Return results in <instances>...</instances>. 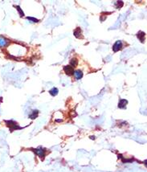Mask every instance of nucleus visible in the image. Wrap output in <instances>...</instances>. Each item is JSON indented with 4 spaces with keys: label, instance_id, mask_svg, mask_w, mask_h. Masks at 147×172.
<instances>
[{
    "label": "nucleus",
    "instance_id": "1",
    "mask_svg": "<svg viewBox=\"0 0 147 172\" xmlns=\"http://www.w3.org/2000/svg\"><path fill=\"white\" fill-rule=\"evenodd\" d=\"M5 122L6 124H7V126H8L11 131L15 130H20V129H21V127L19 126V125L17 124V122L14 121H5Z\"/></svg>",
    "mask_w": 147,
    "mask_h": 172
},
{
    "label": "nucleus",
    "instance_id": "2",
    "mask_svg": "<svg viewBox=\"0 0 147 172\" xmlns=\"http://www.w3.org/2000/svg\"><path fill=\"white\" fill-rule=\"evenodd\" d=\"M34 151H35V153H36L39 157H40L41 159H44V157H45L46 150H45V149H44V148L42 147L37 148L36 150H34Z\"/></svg>",
    "mask_w": 147,
    "mask_h": 172
},
{
    "label": "nucleus",
    "instance_id": "3",
    "mask_svg": "<svg viewBox=\"0 0 147 172\" xmlns=\"http://www.w3.org/2000/svg\"><path fill=\"white\" fill-rule=\"evenodd\" d=\"M123 44L121 40H117L115 42V44H113V52H117L118 51H120L121 48H122Z\"/></svg>",
    "mask_w": 147,
    "mask_h": 172
},
{
    "label": "nucleus",
    "instance_id": "4",
    "mask_svg": "<svg viewBox=\"0 0 147 172\" xmlns=\"http://www.w3.org/2000/svg\"><path fill=\"white\" fill-rule=\"evenodd\" d=\"M64 71L65 72L67 75L68 76H72L74 75V68L72 67H71L70 65H66L64 67Z\"/></svg>",
    "mask_w": 147,
    "mask_h": 172
},
{
    "label": "nucleus",
    "instance_id": "5",
    "mask_svg": "<svg viewBox=\"0 0 147 172\" xmlns=\"http://www.w3.org/2000/svg\"><path fill=\"white\" fill-rule=\"evenodd\" d=\"M127 104H128V101H127V100L121 99L119 103H118V108H120V109H125Z\"/></svg>",
    "mask_w": 147,
    "mask_h": 172
},
{
    "label": "nucleus",
    "instance_id": "6",
    "mask_svg": "<svg viewBox=\"0 0 147 172\" xmlns=\"http://www.w3.org/2000/svg\"><path fill=\"white\" fill-rule=\"evenodd\" d=\"M137 38H138L139 40L141 41L142 43H143L145 40V36H146V33H145L144 31H138V32L137 33Z\"/></svg>",
    "mask_w": 147,
    "mask_h": 172
},
{
    "label": "nucleus",
    "instance_id": "7",
    "mask_svg": "<svg viewBox=\"0 0 147 172\" xmlns=\"http://www.w3.org/2000/svg\"><path fill=\"white\" fill-rule=\"evenodd\" d=\"M8 44V41L6 38L3 37V36H0V47L3 48V47H5Z\"/></svg>",
    "mask_w": 147,
    "mask_h": 172
},
{
    "label": "nucleus",
    "instance_id": "8",
    "mask_svg": "<svg viewBox=\"0 0 147 172\" xmlns=\"http://www.w3.org/2000/svg\"><path fill=\"white\" fill-rule=\"evenodd\" d=\"M74 76L76 77V79L80 80L83 77V72L81 70H76L74 72Z\"/></svg>",
    "mask_w": 147,
    "mask_h": 172
},
{
    "label": "nucleus",
    "instance_id": "9",
    "mask_svg": "<svg viewBox=\"0 0 147 172\" xmlns=\"http://www.w3.org/2000/svg\"><path fill=\"white\" fill-rule=\"evenodd\" d=\"M81 32H82L81 29H80V27H76V29L74 30L73 35L76 36V38H80V37L81 36Z\"/></svg>",
    "mask_w": 147,
    "mask_h": 172
},
{
    "label": "nucleus",
    "instance_id": "10",
    "mask_svg": "<svg viewBox=\"0 0 147 172\" xmlns=\"http://www.w3.org/2000/svg\"><path fill=\"white\" fill-rule=\"evenodd\" d=\"M59 93V89H58L57 88H52L51 90L49 91V93L52 96V97H55V96H56Z\"/></svg>",
    "mask_w": 147,
    "mask_h": 172
},
{
    "label": "nucleus",
    "instance_id": "11",
    "mask_svg": "<svg viewBox=\"0 0 147 172\" xmlns=\"http://www.w3.org/2000/svg\"><path fill=\"white\" fill-rule=\"evenodd\" d=\"M38 114H39L38 110H33L32 112H31V113L29 114V118H30L31 119H35V118H36L38 117Z\"/></svg>",
    "mask_w": 147,
    "mask_h": 172
},
{
    "label": "nucleus",
    "instance_id": "12",
    "mask_svg": "<svg viewBox=\"0 0 147 172\" xmlns=\"http://www.w3.org/2000/svg\"><path fill=\"white\" fill-rule=\"evenodd\" d=\"M78 65V60L76 58H72L71 60H70V66L71 67H76Z\"/></svg>",
    "mask_w": 147,
    "mask_h": 172
},
{
    "label": "nucleus",
    "instance_id": "13",
    "mask_svg": "<svg viewBox=\"0 0 147 172\" xmlns=\"http://www.w3.org/2000/svg\"><path fill=\"white\" fill-rule=\"evenodd\" d=\"M123 5H124V3H123L122 1H117V3H115V7H116L117 8H121V7H122Z\"/></svg>",
    "mask_w": 147,
    "mask_h": 172
},
{
    "label": "nucleus",
    "instance_id": "14",
    "mask_svg": "<svg viewBox=\"0 0 147 172\" xmlns=\"http://www.w3.org/2000/svg\"><path fill=\"white\" fill-rule=\"evenodd\" d=\"M15 8H16L17 10H18V11H19V15H20V16H23V15H24L23 11L22 9L20 8V7H19V6H16V7H15Z\"/></svg>",
    "mask_w": 147,
    "mask_h": 172
},
{
    "label": "nucleus",
    "instance_id": "15",
    "mask_svg": "<svg viewBox=\"0 0 147 172\" xmlns=\"http://www.w3.org/2000/svg\"><path fill=\"white\" fill-rule=\"evenodd\" d=\"M27 19H28V20H30V21H31V22H34V23L39 22V19H36V18H33V17H27Z\"/></svg>",
    "mask_w": 147,
    "mask_h": 172
}]
</instances>
